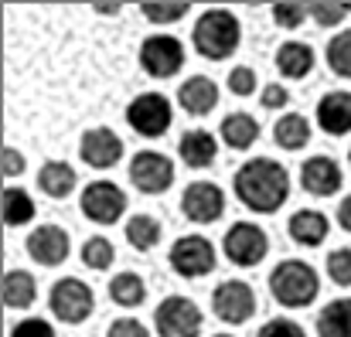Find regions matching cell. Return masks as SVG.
Returning a JSON list of instances; mask_svg holds the SVG:
<instances>
[{"label":"cell","mask_w":351,"mask_h":337,"mask_svg":"<svg viewBox=\"0 0 351 337\" xmlns=\"http://www.w3.org/2000/svg\"><path fill=\"white\" fill-rule=\"evenodd\" d=\"M232 191L235 198L242 201V208H249L256 215H273L290 198V171L280 160H273V157L245 160L235 171Z\"/></svg>","instance_id":"6da1fadb"},{"label":"cell","mask_w":351,"mask_h":337,"mask_svg":"<svg viewBox=\"0 0 351 337\" xmlns=\"http://www.w3.org/2000/svg\"><path fill=\"white\" fill-rule=\"evenodd\" d=\"M191 45L202 58L208 62H226L229 55L239 51L242 45V24L232 10L226 7H208L198 14L195 27H191Z\"/></svg>","instance_id":"7a4b0ae2"},{"label":"cell","mask_w":351,"mask_h":337,"mask_svg":"<svg viewBox=\"0 0 351 337\" xmlns=\"http://www.w3.org/2000/svg\"><path fill=\"white\" fill-rule=\"evenodd\" d=\"M269 293L287 310H304L321 297V276L304 259H283L269 273Z\"/></svg>","instance_id":"3957f363"},{"label":"cell","mask_w":351,"mask_h":337,"mask_svg":"<svg viewBox=\"0 0 351 337\" xmlns=\"http://www.w3.org/2000/svg\"><path fill=\"white\" fill-rule=\"evenodd\" d=\"M48 307L62 324H82L93 317L96 310V293L89 283H82L79 276H62L51 283L48 290Z\"/></svg>","instance_id":"277c9868"},{"label":"cell","mask_w":351,"mask_h":337,"mask_svg":"<svg viewBox=\"0 0 351 337\" xmlns=\"http://www.w3.org/2000/svg\"><path fill=\"white\" fill-rule=\"evenodd\" d=\"M174 123V106L164 92H140L126 106V126L147 140H157L171 129Z\"/></svg>","instance_id":"5b68a950"},{"label":"cell","mask_w":351,"mask_h":337,"mask_svg":"<svg viewBox=\"0 0 351 337\" xmlns=\"http://www.w3.org/2000/svg\"><path fill=\"white\" fill-rule=\"evenodd\" d=\"M184 58H188V51H184L181 38H174V34L157 31L140 41V68L150 79H174L184 68Z\"/></svg>","instance_id":"8992f818"},{"label":"cell","mask_w":351,"mask_h":337,"mask_svg":"<svg viewBox=\"0 0 351 337\" xmlns=\"http://www.w3.org/2000/svg\"><path fill=\"white\" fill-rule=\"evenodd\" d=\"M79 208H82V215H86L89 222L117 225L119 219L126 215V208H130V198H126V191L119 188L117 181L99 177V181H89V184L82 188Z\"/></svg>","instance_id":"52a82bcc"},{"label":"cell","mask_w":351,"mask_h":337,"mask_svg":"<svg viewBox=\"0 0 351 337\" xmlns=\"http://www.w3.org/2000/svg\"><path fill=\"white\" fill-rule=\"evenodd\" d=\"M171 269L181 276V279H202L215 269L219 262V252L212 245V238L205 235H181L174 245H171V255H167Z\"/></svg>","instance_id":"ba28073f"},{"label":"cell","mask_w":351,"mask_h":337,"mask_svg":"<svg viewBox=\"0 0 351 337\" xmlns=\"http://www.w3.org/2000/svg\"><path fill=\"white\" fill-rule=\"evenodd\" d=\"M202 310L188 297H167L154 310V331L157 337H198L202 334Z\"/></svg>","instance_id":"9c48e42d"},{"label":"cell","mask_w":351,"mask_h":337,"mask_svg":"<svg viewBox=\"0 0 351 337\" xmlns=\"http://www.w3.org/2000/svg\"><path fill=\"white\" fill-rule=\"evenodd\" d=\"M222 249H226V259L232 266L249 269V266H259L266 259L269 235L263 232V225H256V222H235V225H229V232L222 238Z\"/></svg>","instance_id":"30bf717a"},{"label":"cell","mask_w":351,"mask_h":337,"mask_svg":"<svg viewBox=\"0 0 351 337\" xmlns=\"http://www.w3.org/2000/svg\"><path fill=\"white\" fill-rule=\"evenodd\" d=\"M130 184L140 195H164L174 184V160L160 150H140L130 160Z\"/></svg>","instance_id":"8fae6325"},{"label":"cell","mask_w":351,"mask_h":337,"mask_svg":"<svg viewBox=\"0 0 351 337\" xmlns=\"http://www.w3.org/2000/svg\"><path fill=\"white\" fill-rule=\"evenodd\" d=\"M212 310L222 324H245L256 314V290L245 279H222L212 290Z\"/></svg>","instance_id":"7c38bea8"},{"label":"cell","mask_w":351,"mask_h":337,"mask_svg":"<svg viewBox=\"0 0 351 337\" xmlns=\"http://www.w3.org/2000/svg\"><path fill=\"white\" fill-rule=\"evenodd\" d=\"M226 212V191L215 181H191L181 195V215L195 225H212Z\"/></svg>","instance_id":"4fadbf2b"},{"label":"cell","mask_w":351,"mask_h":337,"mask_svg":"<svg viewBox=\"0 0 351 337\" xmlns=\"http://www.w3.org/2000/svg\"><path fill=\"white\" fill-rule=\"evenodd\" d=\"M24 249L38 266H62L72 255V238L62 225H38L24 238Z\"/></svg>","instance_id":"5bb4252c"},{"label":"cell","mask_w":351,"mask_h":337,"mask_svg":"<svg viewBox=\"0 0 351 337\" xmlns=\"http://www.w3.org/2000/svg\"><path fill=\"white\" fill-rule=\"evenodd\" d=\"M79 157H82V164H89L96 171H113L123 160V140L110 126H93L79 140Z\"/></svg>","instance_id":"9a60e30c"},{"label":"cell","mask_w":351,"mask_h":337,"mask_svg":"<svg viewBox=\"0 0 351 337\" xmlns=\"http://www.w3.org/2000/svg\"><path fill=\"white\" fill-rule=\"evenodd\" d=\"M341 181H345V174H341L338 160H331L328 153H317L300 164V184L314 198H335L341 191Z\"/></svg>","instance_id":"2e32d148"},{"label":"cell","mask_w":351,"mask_h":337,"mask_svg":"<svg viewBox=\"0 0 351 337\" xmlns=\"http://www.w3.org/2000/svg\"><path fill=\"white\" fill-rule=\"evenodd\" d=\"M314 119L324 133L331 136H345L351 133V92L348 89H331L317 99V110H314Z\"/></svg>","instance_id":"e0dca14e"},{"label":"cell","mask_w":351,"mask_h":337,"mask_svg":"<svg viewBox=\"0 0 351 337\" xmlns=\"http://www.w3.org/2000/svg\"><path fill=\"white\" fill-rule=\"evenodd\" d=\"M178 106L188 116H208L219 106V86L208 75H191L178 86Z\"/></svg>","instance_id":"ac0fdd59"},{"label":"cell","mask_w":351,"mask_h":337,"mask_svg":"<svg viewBox=\"0 0 351 337\" xmlns=\"http://www.w3.org/2000/svg\"><path fill=\"white\" fill-rule=\"evenodd\" d=\"M287 232H290V238H293L297 245L317 249V245H324V238H328V232H331V222H328V215L317 212V208H300V212L290 215Z\"/></svg>","instance_id":"d6986e66"},{"label":"cell","mask_w":351,"mask_h":337,"mask_svg":"<svg viewBox=\"0 0 351 337\" xmlns=\"http://www.w3.org/2000/svg\"><path fill=\"white\" fill-rule=\"evenodd\" d=\"M314 62H317L314 48L307 41H297V38L293 41H283L276 48V58H273V65H276V72L283 79H307L314 72Z\"/></svg>","instance_id":"ffe728a7"},{"label":"cell","mask_w":351,"mask_h":337,"mask_svg":"<svg viewBox=\"0 0 351 337\" xmlns=\"http://www.w3.org/2000/svg\"><path fill=\"white\" fill-rule=\"evenodd\" d=\"M178 157H181L188 167L205 171V167H212L215 157H219V140H215L212 133H205V129H188V133L178 140Z\"/></svg>","instance_id":"44dd1931"},{"label":"cell","mask_w":351,"mask_h":337,"mask_svg":"<svg viewBox=\"0 0 351 337\" xmlns=\"http://www.w3.org/2000/svg\"><path fill=\"white\" fill-rule=\"evenodd\" d=\"M38 188H41L48 198L65 201V198L79 188V174H75V167L65 164V160H45L41 171H38Z\"/></svg>","instance_id":"7402d4cb"},{"label":"cell","mask_w":351,"mask_h":337,"mask_svg":"<svg viewBox=\"0 0 351 337\" xmlns=\"http://www.w3.org/2000/svg\"><path fill=\"white\" fill-rule=\"evenodd\" d=\"M311 136H314V129H311V119L307 116H300V112H283L276 123H273V143L280 147V150H304L307 143H311Z\"/></svg>","instance_id":"603a6c76"},{"label":"cell","mask_w":351,"mask_h":337,"mask_svg":"<svg viewBox=\"0 0 351 337\" xmlns=\"http://www.w3.org/2000/svg\"><path fill=\"white\" fill-rule=\"evenodd\" d=\"M219 133H222V143L229 150H249L259 140V119L252 112H229L219 123Z\"/></svg>","instance_id":"cb8c5ba5"},{"label":"cell","mask_w":351,"mask_h":337,"mask_svg":"<svg viewBox=\"0 0 351 337\" xmlns=\"http://www.w3.org/2000/svg\"><path fill=\"white\" fill-rule=\"evenodd\" d=\"M38 297V279L27 269H10L3 276V307L7 310H27Z\"/></svg>","instance_id":"d4e9b609"},{"label":"cell","mask_w":351,"mask_h":337,"mask_svg":"<svg viewBox=\"0 0 351 337\" xmlns=\"http://www.w3.org/2000/svg\"><path fill=\"white\" fill-rule=\"evenodd\" d=\"M106 290H110V300H113L117 307H126V310H133V307H140V303L147 300V283H143V276L133 273V269L117 273Z\"/></svg>","instance_id":"484cf974"},{"label":"cell","mask_w":351,"mask_h":337,"mask_svg":"<svg viewBox=\"0 0 351 337\" xmlns=\"http://www.w3.org/2000/svg\"><path fill=\"white\" fill-rule=\"evenodd\" d=\"M317 337H351V297L331 300L317 314Z\"/></svg>","instance_id":"4316f807"},{"label":"cell","mask_w":351,"mask_h":337,"mask_svg":"<svg viewBox=\"0 0 351 337\" xmlns=\"http://www.w3.org/2000/svg\"><path fill=\"white\" fill-rule=\"evenodd\" d=\"M123 235H126V242L136 249V252H150V249H157V242L164 238V225L157 222L154 215H133L126 228H123Z\"/></svg>","instance_id":"83f0119b"},{"label":"cell","mask_w":351,"mask_h":337,"mask_svg":"<svg viewBox=\"0 0 351 337\" xmlns=\"http://www.w3.org/2000/svg\"><path fill=\"white\" fill-rule=\"evenodd\" d=\"M3 225L7 228H21L34 219V198L24 188H3Z\"/></svg>","instance_id":"f1b7e54d"},{"label":"cell","mask_w":351,"mask_h":337,"mask_svg":"<svg viewBox=\"0 0 351 337\" xmlns=\"http://www.w3.org/2000/svg\"><path fill=\"white\" fill-rule=\"evenodd\" d=\"M324 58H328V68L341 79H351V27L338 31L328 48H324Z\"/></svg>","instance_id":"f546056e"},{"label":"cell","mask_w":351,"mask_h":337,"mask_svg":"<svg viewBox=\"0 0 351 337\" xmlns=\"http://www.w3.org/2000/svg\"><path fill=\"white\" fill-rule=\"evenodd\" d=\"M113 259H117V249H113V242H110L106 235H89V238L82 242V262H86L89 269L103 273V269L113 266Z\"/></svg>","instance_id":"4dcf8cb0"},{"label":"cell","mask_w":351,"mask_h":337,"mask_svg":"<svg viewBox=\"0 0 351 337\" xmlns=\"http://www.w3.org/2000/svg\"><path fill=\"white\" fill-rule=\"evenodd\" d=\"M140 14H143V21L164 27V24H178L181 17H188L191 3H140Z\"/></svg>","instance_id":"1f68e13d"},{"label":"cell","mask_w":351,"mask_h":337,"mask_svg":"<svg viewBox=\"0 0 351 337\" xmlns=\"http://www.w3.org/2000/svg\"><path fill=\"white\" fill-rule=\"evenodd\" d=\"M307 17H311V7H307V3H276V7H273V21H276V27H283V31L304 27Z\"/></svg>","instance_id":"d6a6232c"},{"label":"cell","mask_w":351,"mask_h":337,"mask_svg":"<svg viewBox=\"0 0 351 337\" xmlns=\"http://www.w3.org/2000/svg\"><path fill=\"white\" fill-rule=\"evenodd\" d=\"M324 269H328V279H331L335 286H351V249H335V252H328Z\"/></svg>","instance_id":"836d02e7"},{"label":"cell","mask_w":351,"mask_h":337,"mask_svg":"<svg viewBox=\"0 0 351 337\" xmlns=\"http://www.w3.org/2000/svg\"><path fill=\"white\" fill-rule=\"evenodd\" d=\"M226 86H229V92H232V96L245 99V96H252V92H256L259 75H256V68H252V65H235L232 72H229V79H226Z\"/></svg>","instance_id":"e575fe53"},{"label":"cell","mask_w":351,"mask_h":337,"mask_svg":"<svg viewBox=\"0 0 351 337\" xmlns=\"http://www.w3.org/2000/svg\"><path fill=\"white\" fill-rule=\"evenodd\" d=\"M311 7V21L317 27H335L348 17V7L345 3H307Z\"/></svg>","instance_id":"d590c367"},{"label":"cell","mask_w":351,"mask_h":337,"mask_svg":"<svg viewBox=\"0 0 351 337\" xmlns=\"http://www.w3.org/2000/svg\"><path fill=\"white\" fill-rule=\"evenodd\" d=\"M256 337H307V334H304V327H300L297 321L273 317V321H266V324L259 327V334H256Z\"/></svg>","instance_id":"8d00e7d4"},{"label":"cell","mask_w":351,"mask_h":337,"mask_svg":"<svg viewBox=\"0 0 351 337\" xmlns=\"http://www.w3.org/2000/svg\"><path fill=\"white\" fill-rule=\"evenodd\" d=\"M10 337H55V327L41 317H24L10 327Z\"/></svg>","instance_id":"74e56055"},{"label":"cell","mask_w":351,"mask_h":337,"mask_svg":"<svg viewBox=\"0 0 351 337\" xmlns=\"http://www.w3.org/2000/svg\"><path fill=\"white\" fill-rule=\"evenodd\" d=\"M290 103V92H287V86H280V82H269L263 92H259V106L263 110H283Z\"/></svg>","instance_id":"f35d334b"},{"label":"cell","mask_w":351,"mask_h":337,"mask_svg":"<svg viewBox=\"0 0 351 337\" xmlns=\"http://www.w3.org/2000/svg\"><path fill=\"white\" fill-rule=\"evenodd\" d=\"M106 337H150V331H147L136 317H119V321L110 324Z\"/></svg>","instance_id":"ab89813d"},{"label":"cell","mask_w":351,"mask_h":337,"mask_svg":"<svg viewBox=\"0 0 351 337\" xmlns=\"http://www.w3.org/2000/svg\"><path fill=\"white\" fill-rule=\"evenodd\" d=\"M3 177H21L24 171H27V160H24V153L17 150V147H3Z\"/></svg>","instance_id":"60d3db41"},{"label":"cell","mask_w":351,"mask_h":337,"mask_svg":"<svg viewBox=\"0 0 351 337\" xmlns=\"http://www.w3.org/2000/svg\"><path fill=\"white\" fill-rule=\"evenodd\" d=\"M338 225L351 235V195H345V198H341V205H338Z\"/></svg>","instance_id":"b9f144b4"},{"label":"cell","mask_w":351,"mask_h":337,"mask_svg":"<svg viewBox=\"0 0 351 337\" xmlns=\"http://www.w3.org/2000/svg\"><path fill=\"white\" fill-rule=\"evenodd\" d=\"M119 3H96V14H119Z\"/></svg>","instance_id":"7bdbcfd3"},{"label":"cell","mask_w":351,"mask_h":337,"mask_svg":"<svg viewBox=\"0 0 351 337\" xmlns=\"http://www.w3.org/2000/svg\"><path fill=\"white\" fill-rule=\"evenodd\" d=\"M212 337H235V334H226V331H222V334H212Z\"/></svg>","instance_id":"ee69618b"},{"label":"cell","mask_w":351,"mask_h":337,"mask_svg":"<svg viewBox=\"0 0 351 337\" xmlns=\"http://www.w3.org/2000/svg\"><path fill=\"white\" fill-rule=\"evenodd\" d=\"M345 7H348V14H351V3H345Z\"/></svg>","instance_id":"f6af8a7d"},{"label":"cell","mask_w":351,"mask_h":337,"mask_svg":"<svg viewBox=\"0 0 351 337\" xmlns=\"http://www.w3.org/2000/svg\"><path fill=\"white\" fill-rule=\"evenodd\" d=\"M348 160H351V147H348Z\"/></svg>","instance_id":"bcb514c9"}]
</instances>
